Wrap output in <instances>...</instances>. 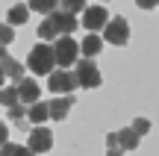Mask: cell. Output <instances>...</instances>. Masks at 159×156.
<instances>
[{
  "mask_svg": "<svg viewBox=\"0 0 159 156\" xmlns=\"http://www.w3.org/2000/svg\"><path fill=\"white\" fill-rule=\"evenodd\" d=\"M3 41H6V44L12 41V27H3Z\"/></svg>",
  "mask_w": 159,
  "mask_h": 156,
  "instance_id": "cell-24",
  "label": "cell"
},
{
  "mask_svg": "<svg viewBox=\"0 0 159 156\" xmlns=\"http://www.w3.org/2000/svg\"><path fill=\"white\" fill-rule=\"evenodd\" d=\"M50 21H53V27H56L59 35H71L77 29V18H74V12H68V9H56L50 15Z\"/></svg>",
  "mask_w": 159,
  "mask_h": 156,
  "instance_id": "cell-7",
  "label": "cell"
},
{
  "mask_svg": "<svg viewBox=\"0 0 159 156\" xmlns=\"http://www.w3.org/2000/svg\"><path fill=\"white\" fill-rule=\"evenodd\" d=\"M27 147H33L35 153H47L53 147V133L47 127H33L30 130V139H27Z\"/></svg>",
  "mask_w": 159,
  "mask_h": 156,
  "instance_id": "cell-6",
  "label": "cell"
},
{
  "mask_svg": "<svg viewBox=\"0 0 159 156\" xmlns=\"http://www.w3.org/2000/svg\"><path fill=\"white\" fill-rule=\"evenodd\" d=\"M103 38L109 41V44H115V47H121V44H127L130 41V24H127V18H112V21L106 24V29H103Z\"/></svg>",
  "mask_w": 159,
  "mask_h": 156,
  "instance_id": "cell-4",
  "label": "cell"
},
{
  "mask_svg": "<svg viewBox=\"0 0 159 156\" xmlns=\"http://www.w3.org/2000/svg\"><path fill=\"white\" fill-rule=\"evenodd\" d=\"M47 118H50V103H33L30 106V124H44Z\"/></svg>",
  "mask_w": 159,
  "mask_h": 156,
  "instance_id": "cell-13",
  "label": "cell"
},
{
  "mask_svg": "<svg viewBox=\"0 0 159 156\" xmlns=\"http://www.w3.org/2000/svg\"><path fill=\"white\" fill-rule=\"evenodd\" d=\"M62 9H68V12H85L89 6H85V0H62Z\"/></svg>",
  "mask_w": 159,
  "mask_h": 156,
  "instance_id": "cell-21",
  "label": "cell"
},
{
  "mask_svg": "<svg viewBox=\"0 0 159 156\" xmlns=\"http://www.w3.org/2000/svg\"><path fill=\"white\" fill-rule=\"evenodd\" d=\"M80 47H83V59H91V56H97V53H100L103 38L91 33V35H85V38H83V44H80Z\"/></svg>",
  "mask_w": 159,
  "mask_h": 156,
  "instance_id": "cell-12",
  "label": "cell"
},
{
  "mask_svg": "<svg viewBox=\"0 0 159 156\" xmlns=\"http://www.w3.org/2000/svg\"><path fill=\"white\" fill-rule=\"evenodd\" d=\"M142 9H153V6H159V0H136Z\"/></svg>",
  "mask_w": 159,
  "mask_h": 156,
  "instance_id": "cell-23",
  "label": "cell"
},
{
  "mask_svg": "<svg viewBox=\"0 0 159 156\" xmlns=\"http://www.w3.org/2000/svg\"><path fill=\"white\" fill-rule=\"evenodd\" d=\"M27 68L33 74H39V77H44V74L50 77L53 68H56V50H53V44H47V41L35 44L30 50V56H27Z\"/></svg>",
  "mask_w": 159,
  "mask_h": 156,
  "instance_id": "cell-1",
  "label": "cell"
},
{
  "mask_svg": "<svg viewBox=\"0 0 159 156\" xmlns=\"http://www.w3.org/2000/svg\"><path fill=\"white\" fill-rule=\"evenodd\" d=\"M0 103H3L6 106V109H12V106H18V103H21V94H18V86L15 88H3V91H0Z\"/></svg>",
  "mask_w": 159,
  "mask_h": 156,
  "instance_id": "cell-17",
  "label": "cell"
},
{
  "mask_svg": "<svg viewBox=\"0 0 159 156\" xmlns=\"http://www.w3.org/2000/svg\"><path fill=\"white\" fill-rule=\"evenodd\" d=\"M0 156H35L33 147H24V145H12V141H6L3 147H0Z\"/></svg>",
  "mask_w": 159,
  "mask_h": 156,
  "instance_id": "cell-15",
  "label": "cell"
},
{
  "mask_svg": "<svg viewBox=\"0 0 159 156\" xmlns=\"http://www.w3.org/2000/svg\"><path fill=\"white\" fill-rule=\"evenodd\" d=\"M27 6H30V9H35V12H41V15H47V18H50L53 12H56L59 6H62V0H30Z\"/></svg>",
  "mask_w": 159,
  "mask_h": 156,
  "instance_id": "cell-14",
  "label": "cell"
},
{
  "mask_svg": "<svg viewBox=\"0 0 159 156\" xmlns=\"http://www.w3.org/2000/svg\"><path fill=\"white\" fill-rule=\"evenodd\" d=\"M71 100H74V94H62V97L50 100V118L53 121H65V115L71 109Z\"/></svg>",
  "mask_w": 159,
  "mask_h": 156,
  "instance_id": "cell-11",
  "label": "cell"
},
{
  "mask_svg": "<svg viewBox=\"0 0 159 156\" xmlns=\"http://www.w3.org/2000/svg\"><path fill=\"white\" fill-rule=\"evenodd\" d=\"M0 68H3V77H6V80H12V82H24V80H27V77H24V65L15 62L9 53L0 56Z\"/></svg>",
  "mask_w": 159,
  "mask_h": 156,
  "instance_id": "cell-9",
  "label": "cell"
},
{
  "mask_svg": "<svg viewBox=\"0 0 159 156\" xmlns=\"http://www.w3.org/2000/svg\"><path fill=\"white\" fill-rule=\"evenodd\" d=\"M106 24H109V15H106L103 6H89L85 9V15H83V27L85 29H106Z\"/></svg>",
  "mask_w": 159,
  "mask_h": 156,
  "instance_id": "cell-8",
  "label": "cell"
},
{
  "mask_svg": "<svg viewBox=\"0 0 159 156\" xmlns=\"http://www.w3.org/2000/svg\"><path fill=\"white\" fill-rule=\"evenodd\" d=\"M39 35H41V41H56V38H59V33H56V27H53L50 18H44V21H41Z\"/></svg>",
  "mask_w": 159,
  "mask_h": 156,
  "instance_id": "cell-19",
  "label": "cell"
},
{
  "mask_svg": "<svg viewBox=\"0 0 159 156\" xmlns=\"http://www.w3.org/2000/svg\"><path fill=\"white\" fill-rule=\"evenodd\" d=\"M133 130H136L139 136H144L150 130V121H144V118H139V121H133Z\"/></svg>",
  "mask_w": 159,
  "mask_h": 156,
  "instance_id": "cell-22",
  "label": "cell"
},
{
  "mask_svg": "<svg viewBox=\"0 0 159 156\" xmlns=\"http://www.w3.org/2000/svg\"><path fill=\"white\" fill-rule=\"evenodd\" d=\"M106 156H124V147H121L118 133H109L106 136Z\"/></svg>",
  "mask_w": 159,
  "mask_h": 156,
  "instance_id": "cell-20",
  "label": "cell"
},
{
  "mask_svg": "<svg viewBox=\"0 0 159 156\" xmlns=\"http://www.w3.org/2000/svg\"><path fill=\"white\" fill-rule=\"evenodd\" d=\"M47 88H50L53 94H74V88H80V80H77V74H71V71H53L50 77H47Z\"/></svg>",
  "mask_w": 159,
  "mask_h": 156,
  "instance_id": "cell-3",
  "label": "cell"
},
{
  "mask_svg": "<svg viewBox=\"0 0 159 156\" xmlns=\"http://www.w3.org/2000/svg\"><path fill=\"white\" fill-rule=\"evenodd\" d=\"M18 94H21V103H27V106H33V103H39V97H41V88H39V82L35 80H24V82H18Z\"/></svg>",
  "mask_w": 159,
  "mask_h": 156,
  "instance_id": "cell-10",
  "label": "cell"
},
{
  "mask_svg": "<svg viewBox=\"0 0 159 156\" xmlns=\"http://www.w3.org/2000/svg\"><path fill=\"white\" fill-rule=\"evenodd\" d=\"M53 50H56V65L62 71H68L71 65L80 62V53H83V47L77 44L71 35H59L56 41H53Z\"/></svg>",
  "mask_w": 159,
  "mask_h": 156,
  "instance_id": "cell-2",
  "label": "cell"
},
{
  "mask_svg": "<svg viewBox=\"0 0 159 156\" xmlns=\"http://www.w3.org/2000/svg\"><path fill=\"white\" fill-rule=\"evenodd\" d=\"M27 18H30V9H24V6H12L9 15H6V21H9V27H12V24H27Z\"/></svg>",
  "mask_w": 159,
  "mask_h": 156,
  "instance_id": "cell-18",
  "label": "cell"
},
{
  "mask_svg": "<svg viewBox=\"0 0 159 156\" xmlns=\"http://www.w3.org/2000/svg\"><path fill=\"white\" fill-rule=\"evenodd\" d=\"M118 139H121V147L130 150V147H139V139H142V136H139L133 127H124V130H118Z\"/></svg>",
  "mask_w": 159,
  "mask_h": 156,
  "instance_id": "cell-16",
  "label": "cell"
},
{
  "mask_svg": "<svg viewBox=\"0 0 159 156\" xmlns=\"http://www.w3.org/2000/svg\"><path fill=\"white\" fill-rule=\"evenodd\" d=\"M74 74H77V80H80L83 88H97L100 86V71H97V65L91 62V59H80Z\"/></svg>",
  "mask_w": 159,
  "mask_h": 156,
  "instance_id": "cell-5",
  "label": "cell"
}]
</instances>
